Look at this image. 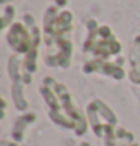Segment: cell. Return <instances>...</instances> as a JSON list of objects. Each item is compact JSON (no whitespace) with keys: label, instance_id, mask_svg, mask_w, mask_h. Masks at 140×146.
<instances>
[{"label":"cell","instance_id":"6da1fadb","mask_svg":"<svg viewBox=\"0 0 140 146\" xmlns=\"http://www.w3.org/2000/svg\"><path fill=\"white\" fill-rule=\"evenodd\" d=\"M41 94L48 106L47 109L51 121L63 128L72 129L77 136H83L88 128L86 119L82 110L75 106L66 86L53 77H45L41 83Z\"/></svg>","mask_w":140,"mask_h":146},{"label":"cell","instance_id":"7a4b0ae2","mask_svg":"<svg viewBox=\"0 0 140 146\" xmlns=\"http://www.w3.org/2000/svg\"><path fill=\"white\" fill-rule=\"evenodd\" d=\"M88 119L95 136L103 139L105 146H139L134 134L119 125L116 115L101 100L89 102Z\"/></svg>","mask_w":140,"mask_h":146}]
</instances>
